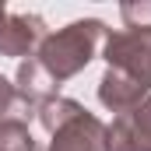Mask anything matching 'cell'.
Returning <instances> with one entry per match:
<instances>
[{
  "instance_id": "obj_7",
  "label": "cell",
  "mask_w": 151,
  "mask_h": 151,
  "mask_svg": "<svg viewBox=\"0 0 151 151\" xmlns=\"http://www.w3.org/2000/svg\"><path fill=\"white\" fill-rule=\"evenodd\" d=\"M127 116V127H130V144L134 151H151V95L137 106V109H130Z\"/></svg>"
},
{
  "instance_id": "obj_5",
  "label": "cell",
  "mask_w": 151,
  "mask_h": 151,
  "mask_svg": "<svg viewBox=\"0 0 151 151\" xmlns=\"http://www.w3.org/2000/svg\"><path fill=\"white\" fill-rule=\"evenodd\" d=\"M148 95H151V84L123 74V70H113V67H106V74L99 81V102H102L109 113H116V116L137 109Z\"/></svg>"
},
{
  "instance_id": "obj_8",
  "label": "cell",
  "mask_w": 151,
  "mask_h": 151,
  "mask_svg": "<svg viewBox=\"0 0 151 151\" xmlns=\"http://www.w3.org/2000/svg\"><path fill=\"white\" fill-rule=\"evenodd\" d=\"M0 151H35V137L25 119H0Z\"/></svg>"
},
{
  "instance_id": "obj_10",
  "label": "cell",
  "mask_w": 151,
  "mask_h": 151,
  "mask_svg": "<svg viewBox=\"0 0 151 151\" xmlns=\"http://www.w3.org/2000/svg\"><path fill=\"white\" fill-rule=\"evenodd\" d=\"M102 151H134L127 116H113V123H106V130H102Z\"/></svg>"
},
{
  "instance_id": "obj_9",
  "label": "cell",
  "mask_w": 151,
  "mask_h": 151,
  "mask_svg": "<svg viewBox=\"0 0 151 151\" xmlns=\"http://www.w3.org/2000/svg\"><path fill=\"white\" fill-rule=\"evenodd\" d=\"M28 113H32V109L21 102L14 81H7V77L0 74V119H25Z\"/></svg>"
},
{
  "instance_id": "obj_1",
  "label": "cell",
  "mask_w": 151,
  "mask_h": 151,
  "mask_svg": "<svg viewBox=\"0 0 151 151\" xmlns=\"http://www.w3.org/2000/svg\"><path fill=\"white\" fill-rule=\"evenodd\" d=\"M106 32L109 28L99 18H81V21H70L60 32H49V35L42 39V46L35 49L39 67L53 77L56 84L77 77L99 56V46L106 42Z\"/></svg>"
},
{
  "instance_id": "obj_6",
  "label": "cell",
  "mask_w": 151,
  "mask_h": 151,
  "mask_svg": "<svg viewBox=\"0 0 151 151\" xmlns=\"http://www.w3.org/2000/svg\"><path fill=\"white\" fill-rule=\"evenodd\" d=\"M14 88H18V95H21V102L35 113L39 106L46 102V99H53L56 91H60V84L53 81V77L46 74L42 67H39L35 56H28V60H21L18 63V74H14Z\"/></svg>"
},
{
  "instance_id": "obj_3",
  "label": "cell",
  "mask_w": 151,
  "mask_h": 151,
  "mask_svg": "<svg viewBox=\"0 0 151 151\" xmlns=\"http://www.w3.org/2000/svg\"><path fill=\"white\" fill-rule=\"evenodd\" d=\"M102 60H106V67L151 84V32H134V28L106 32Z\"/></svg>"
},
{
  "instance_id": "obj_4",
  "label": "cell",
  "mask_w": 151,
  "mask_h": 151,
  "mask_svg": "<svg viewBox=\"0 0 151 151\" xmlns=\"http://www.w3.org/2000/svg\"><path fill=\"white\" fill-rule=\"evenodd\" d=\"M46 35L42 14H11L0 4V56H35Z\"/></svg>"
},
{
  "instance_id": "obj_2",
  "label": "cell",
  "mask_w": 151,
  "mask_h": 151,
  "mask_svg": "<svg viewBox=\"0 0 151 151\" xmlns=\"http://www.w3.org/2000/svg\"><path fill=\"white\" fill-rule=\"evenodd\" d=\"M42 130L49 134V151H102L106 123L67 95H53L35 109Z\"/></svg>"
},
{
  "instance_id": "obj_11",
  "label": "cell",
  "mask_w": 151,
  "mask_h": 151,
  "mask_svg": "<svg viewBox=\"0 0 151 151\" xmlns=\"http://www.w3.org/2000/svg\"><path fill=\"white\" fill-rule=\"evenodd\" d=\"M119 18H123V25L134 28V32H151V0L119 4Z\"/></svg>"
}]
</instances>
